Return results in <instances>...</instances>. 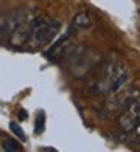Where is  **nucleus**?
Returning a JSON list of instances; mask_svg holds the SVG:
<instances>
[{"instance_id":"obj_2","label":"nucleus","mask_w":140,"mask_h":152,"mask_svg":"<svg viewBox=\"0 0 140 152\" xmlns=\"http://www.w3.org/2000/svg\"><path fill=\"white\" fill-rule=\"evenodd\" d=\"M140 125V99H131L127 104L125 113L119 118V126L124 131H134Z\"/></svg>"},{"instance_id":"obj_9","label":"nucleus","mask_w":140,"mask_h":152,"mask_svg":"<svg viewBox=\"0 0 140 152\" xmlns=\"http://www.w3.org/2000/svg\"><path fill=\"white\" fill-rule=\"evenodd\" d=\"M41 151H51V152H56L54 148H41Z\"/></svg>"},{"instance_id":"obj_4","label":"nucleus","mask_w":140,"mask_h":152,"mask_svg":"<svg viewBox=\"0 0 140 152\" xmlns=\"http://www.w3.org/2000/svg\"><path fill=\"white\" fill-rule=\"evenodd\" d=\"M2 148H3V151H6V152H18V151L23 149L21 145H20L17 140H14V139H5V140L2 142Z\"/></svg>"},{"instance_id":"obj_8","label":"nucleus","mask_w":140,"mask_h":152,"mask_svg":"<svg viewBox=\"0 0 140 152\" xmlns=\"http://www.w3.org/2000/svg\"><path fill=\"white\" fill-rule=\"evenodd\" d=\"M20 119H27V113H26V110H21V113H20Z\"/></svg>"},{"instance_id":"obj_6","label":"nucleus","mask_w":140,"mask_h":152,"mask_svg":"<svg viewBox=\"0 0 140 152\" xmlns=\"http://www.w3.org/2000/svg\"><path fill=\"white\" fill-rule=\"evenodd\" d=\"M9 129H11V131H12L21 142H26V140H27V139H26V133L23 131V128H21L17 122H11V124H9Z\"/></svg>"},{"instance_id":"obj_3","label":"nucleus","mask_w":140,"mask_h":152,"mask_svg":"<svg viewBox=\"0 0 140 152\" xmlns=\"http://www.w3.org/2000/svg\"><path fill=\"white\" fill-rule=\"evenodd\" d=\"M73 23H74V26H75L77 29H86V27L90 26V18H89V15H87L86 12H78V14L74 17Z\"/></svg>"},{"instance_id":"obj_5","label":"nucleus","mask_w":140,"mask_h":152,"mask_svg":"<svg viewBox=\"0 0 140 152\" xmlns=\"http://www.w3.org/2000/svg\"><path fill=\"white\" fill-rule=\"evenodd\" d=\"M127 80H128V72L125 71L124 74H121L118 78H116V80L113 81V84H111L110 91H111V92H119V91L122 89V86L127 83Z\"/></svg>"},{"instance_id":"obj_1","label":"nucleus","mask_w":140,"mask_h":152,"mask_svg":"<svg viewBox=\"0 0 140 152\" xmlns=\"http://www.w3.org/2000/svg\"><path fill=\"white\" fill-rule=\"evenodd\" d=\"M60 30V23L56 20H45L42 17H35L32 21V29L24 47L29 50H38L56 38Z\"/></svg>"},{"instance_id":"obj_7","label":"nucleus","mask_w":140,"mask_h":152,"mask_svg":"<svg viewBox=\"0 0 140 152\" xmlns=\"http://www.w3.org/2000/svg\"><path fill=\"white\" fill-rule=\"evenodd\" d=\"M42 129H44V113L39 112L38 115V122L35 125V133H42Z\"/></svg>"}]
</instances>
